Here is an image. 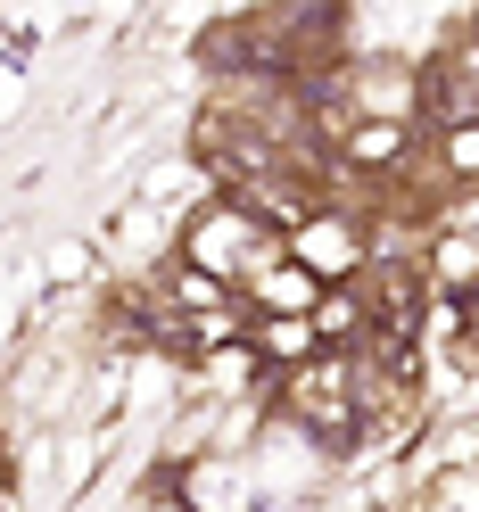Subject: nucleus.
<instances>
[{
    "label": "nucleus",
    "mask_w": 479,
    "mask_h": 512,
    "mask_svg": "<svg viewBox=\"0 0 479 512\" xmlns=\"http://www.w3.org/2000/svg\"><path fill=\"white\" fill-rule=\"evenodd\" d=\"M471 50H479V17H471Z\"/></svg>",
    "instance_id": "nucleus-6"
},
{
    "label": "nucleus",
    "mask_w": 479,
    "mask_h": 512,
    "mask_svg": "<svg viewBox=\"0 0 479 512\" xmlns=\"http://www.w3.org/2000/svg\"><path fill=\"white\" fill-rule=\"evenodd\" d=\"M405 157V124H347V166H397Z\"/></svg>",
    "instance_id": "nucleus-4"
},
{
    "label": "nucleus",
    "mask_w": 479,
    "mask_h": 512,
    "mask_svg": "<svg viewBox=\"0 0 479 512\" xmlns=\"http://www.w3.org/2000/svg\"><path fill=\"white\" fill-rule=\"evenodd\" d=\"M190 273L215 281V290H248V281H265L281 265V232L273 215H257L248 199H215L199 223H190Z\"/></svg>",
    "instance_id": "nucleus-1"
},
{
    "label": "nucleus",
    "mask_w": 479,
    "mask_h": 512,
    "mask_svg": "<svg viewBox=\"0 0 479 512\" xmlns=\"http://www.w3.org/2000/svg\"><path fill=\"white\" fill-rule=\"evenodd\" d=\"M281 256H290L298 273H314V281H356L364 273V232L347 215H298L290 223V240H281Z\"/></svg>",
    "instance_id": "nucleus-3"
},
{
    "label": "nucleus",
    "mask_w": 479,
    "mask_h": 512,
    "mask_svg": "<svg viewBox=\"0 0 479 512\" xmlns=\"http://www.w3.org/2000/svg\"><path fill=\"white\" fill-rule=\"evenodd\" d=\"M356 389H364L356 364L323 347V356H306L290 372V413H298L306 430H323V438H347V430H356Z\"/></svg>",
    "instance_id": "nucleus-2"
},
{
    "label": "nucleus",
    "mask_w": 479,
    "mask_h": 512,
    "mask_svg": "<svg viewBox=\"0 0 479 512\" xmlns=\"http://www.w3.org/2000/svg\"><path fill=\"white\" fill-rule=\"evenodd\" d=\"M438 166H446V174H479V124H446Z\"/></svg>",
    "instance_id": "nucleus-5"
}]
</instances>
